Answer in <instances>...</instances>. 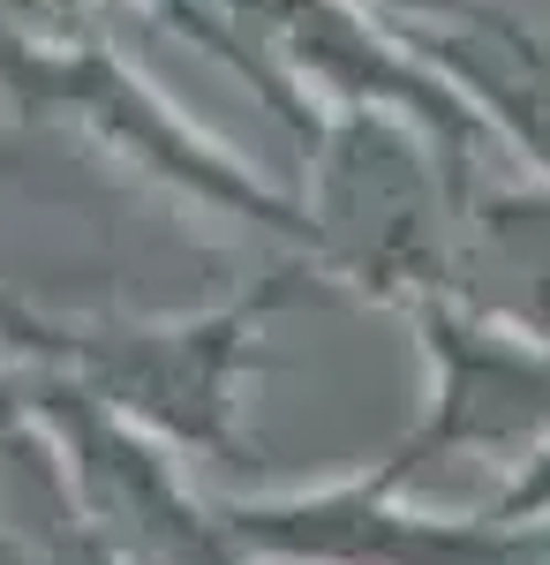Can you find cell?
<instances>
[{
  "label": "cell",
  "instance_id": "7a4b0ae2",
  "mask_svg": "<svg viewBox=\"0 0 550 565\" xmlns=\"http://www.w3.org/2000/svg\"><path fill=\"white\" fill-rule=\"evenodd\" d=\"M536 505H550V460H543V468H536L528 482H520V490H512L506 513H536Z\"/></svg>",
  "mask_w": 550,
  "mask_h": 565
},
{
  "label": "cell",
  "instance_id": "6da1fadb",
  "mask_svg": "<svg viewBox=\"0 0 550 565\" xmlns=\"http://www.w3.org/2000/svg\"><path fill=\"white\" fill-rule=\"evenodd\" d=\"M536 423H550V370L498 348H453V385H445V415L430 445H506Z\"/></svg>",
  "mask_w": 550,
  "mask_h": 565
}]
</instances>
